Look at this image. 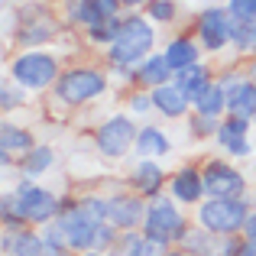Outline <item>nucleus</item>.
Masks as SVG:
<instances>
[{
    "label": "nucleus",
    "instance_id": "16",
    "mask_svg": "<svg viewBox=\"0 0 256 256\" xmlns=\"http://www.w3.org/2000/svg\"><path fill=\"white\" fill-rule=\"evenodd\" d=\"M152 104H156V114H159V117H166V120H185L188 114L194 110V100L182 91L178 82L152 88Z\"/></svg>",
    "mask_w": 256,
    "mask_h": 256
},
{
    "label": "nucleus",
    "instance_id": "30",
    "mask_svg": "<svg viewBox=\"0 0 256 256\" xmlns=\"http://www.w3.org/2000/svg\"><path fill=\"white\" fill-rule=\"evenodd\" d=\"M120 26H124V16L117 13V16L104 20L100 26H94V30H88V42H91V46H104V49H107V46H110L114 39H117Z\"/></svg>",
    "mask_w": 256,
    "mask_h": 256
},
{
    "label": "nucleus",
    "instance_id": "2",
    "mask_svg": "<svg viewBox=\"0 0 256 256\" xmlns=\"http://www.w3.org/2000/svg\"><path fill=\"white\" fill-rule=\"evenodd\" d=\"M156 52V23L140 13H126L117 39L107 46V62L120 68H140Z\"/></svg>",
    "mask_w": 256,
    "mask_h": 256
},
{
    "label": "nucleus",
    "instance_id": "18",
    "mask_svg": "<svg viewBox=\"0 0 256 256\" xmlns=\"http://www.w3.org/2000/svg\"><path fill=\"white\" fill-rule=\"evenodd\" d=\"M172 152V140L162 126L156 124H143L140 126V136H136V146H133V156L136 159H166Z\"/></svg>",
    "mask_w": 256,
    "mask_h": 256
},
{
    "label": "nucleus",
    "instance_id": "22",
    "mask_svg": "<svg viewBox=\"0 0 256 256\" xmlns=\"http://www.w3.org/2000/svg\"><path fill=\"white\" fill-rule=\"evenodd\" d=\"M227 114H237L246 120L256 117V82L244 75L234 88H227Z\"/></svg>",
    "mask_w": 256,
    "mask_h": 256
},
{
    "label": "nucleus",
    "instance_id": "35",
    "mask_svg": "<svg viewBox=\"0 0 256 256\" xmlns=\"http://www.w3.org/2000/svg\"><path fill=\"white\" fill-rule=\"evenodd\" d=\"M244 240L256 246V204L250 208V218H246V224H244Z\"/></svg>",
    "mask_w": 256,
    "mask_h": 256
},
{
    "label": "nucleus",
    "instance_id": "39",
    "mask_svg": "<svg viewBox=\"0 0 256 256\" xmlns=\"http://www.w3.org/2000/svg\"><path fill=\"white\" fill-rule=\"evenodd\" d=\"M78 256H107V253H100V250H84V253H78Z\"/></svg>",
    "mask_w": 256,
    "mask_h": 256
},
{
    "label": "nucleus",
    "instance_id": "25",
    "mask_svg": "<svg viewBox=\"0 0 256 256\" xmlns=\"http://www.w3.org/2000/svg\"><path fill=\"white\" fill-rule=\"evenodd\" d=\"M194 110L198 114H211V117H224L227 114V88L214 78V82L194 98Z\"/></svg>",
    "mask_w": 256,
    "mask_h": 256
},
{
    "label": "nucleus",
    "instance_id": "20",
    "mask_svg": "<svg viewBox=\"0 0 256 256\" xmlns=\"http://www.w3.org/2000/svg\"><path fill=\"white\" fill-rule=\"evenodd\" d=\"M169 82H175V68L169 65L166 52H152V56L136 68V88H146V91H152V88L169 84Z\"/></svg>",
    "mask_w": 256,
    "mask_h": 256
},
{
    "label": "nucleus",
    "instance_id": "3",
    "mask_svg": "<svg viewBox=\"0 0 256 256\" xmlns=\"http://www.w3.org/2000/svg\"><path fill=\"white\" fill-rule=\"evenodd\" d=\"M62 58L49 49H23L20 56H13L10 62V78L20 88H26L30 94L52 91L56 82L62 78Z\"/></svg>",
    "mask_w": 256,
    "mask_h": 256
},
{
    "label": "nucleus",
    "instance_id": "17",
    "mask_svg": "<svg viewBox=\"0 0 256 256\" xmlns=\"http://www.w3.org/2000/svg\"><path fill=\"white\" fill-rule=\"evenodd\" d=\"M13 39H16L23 49H46V42L58 39V23L49 16V13H36V16H30L16 32H13Z\"/></svg>",
    "mask_w": 256,
    "mask_h": 256
},
{
    "label": "nucleus",
    "instance_id": "12",
    "mask_svg": "<svg viewBox=\"0 0 256 256\" xmlns=\"http://www.w3.org/2000/svg\"><path fill=\"white\" fill-rule=\"evenodd\" d=\"M107 198H110L107 220H110L120 234H126V230H143L146 204H150L143 194H136V192H130V188H126V192H114V194H107Z\"/></svg>",
    "mask_w": 256,
    "mask_h": 256
},
{
    "label": "nucleus",
    "instance_id": "8",
    "mask_svg": "<svg viewBox=\"0 0 256 256\" xmlns=\"http://www.w3.org/2000/svg\"><path fill=\"white\" fill-rule=\"evenodd\" d=\"M201 178H204L208 198H244L250 192V175L230 162V159L211 156L201 166Z\"/></svg>",
    "mask_w": 256,
    "mask_h": 256
},
{
    "label": "nucleus",
    "instance_id": "5",
    "mask_svg": "<svg viewBox=\"0 0 256 256\" xmlns=\"http://www.w3.org/2000/svg\"><path fill=\"white\" fill-rule=\"evenodd\" d=\"M188 227H192V218H188L185 208H182L169 192L159 194V198H152L150 204H146L143 234L150 240H159V244H166V246H175L182 237H185Z\"/></svg>",
    "mask_w": 256,
    "mask_h": 256
},
{
    "label": "nucleus",
    "instance_id": "32",
    "mask_svg": "<svg viewBox=\"0 0 256 256\" xmlns=\"http://www.w3.org/2000/svg\"><path fill=\"white\" fill-rule=\"evenodd\" d=\"M26 88H20L13 78H6L4 82V88H0V107H4L6 114H13V110H20L23 107V100H26Z\"/></svg>",
    "mask_w": 256,
    "mask_h": 256
},
{
    "label": "nucleus",
    "instance_id": "13",
    "mask_svg": "<svg viewBox=\"0 0 256 256\" xmlns=\"http://www.w3.org/2000/svg\"><path fill=\"white\" fill-rule=\"evenodd\" d=\"M126 188L143 194L146 201H152V198H159V194H166L169 175H166L159 159H136V162L130 166V172H126Z\"/></svg>",
    "mask_w": 256,
    "mask_h": 256
},
{
    "label": "nucleus",
    "instance_id": "34",
    "mask_svg": "<svg viewBox=\"0 0 256 256\" xmlns=\"http://www.w3.org/2000/svg\"><path fill=\"white\" fill-rule=\"evenodd\" d=\"M227 10H230L234 20L256 23V0H227Z\"/></svg>",
    "mask_w": 256,
    "mask_h": 256
},
{
    "label": "nucleus",
    "instance_id": "6",
    "mask_svg": "<svg viewBox=\"0 0 256 256\" xmlns=\"http://www.w3.org/2000/svg\"><path fill=\"white\" fill-rule=\"evenodd\" d=\"M253 201L246 198H204L194 208V224H201L211 234H244V224L250 218Z\"/></svg>",
    "mask_w": 256,
    "mask_h": 256
},
{
    "label": "nucleus",
    "instance_id": "33",
    "mask_svg": "<svg viewBox=\"0 0 256 256\" xmlns=\"http://www.w3.org/2000/svg\"><path fill=\"white\" fill-rule=\"evenodd\" d=\"M143 10L152 23H172L175 13H178V4H175V0H150Z\"/></svg>",
    "mask_w": 256,
    "mask_h": 256
},
{
    "label": "nucleus",
    "instance_id": "38",
    "mask_svg": "<svg viewBox=\"0 0 256 256\" xmlns=\"http://www.w3.org/2000/svg\"><path fill=\"white\" fill-rule=\"evenodd\" d=\"M237 256H256V246L253 244H246V240H244V246H240V253Z\"/></svg>",
    "mask_w": 256,
    "mask_h": 256
},
{
    "label": "nucleus",
    "instance_id": "37",
    "mask_svg": "<svg viewBox=\"0 0 256 256\" xmlns=\"http://www.w3.org/2000/svg\"><path fill=\"white\" fill-rule=\"evenodd\" d=\"M244 72H246V78H250V82H256V56L250 58V62H246V68H244Z\"/></svg>",
    "mask_w": 256,
    "mask_h": 256
},
{
    "label": "nucleus",
    "instance_id": "11",
    "mask_svg": "<svg viewBox=\"0 0 256 256\" xmlns=\"http://www.w3.org/2000/svg\"><path fill=\"white\" fill-rule=\"evenodd\" d=\"M253 130H256L253 120L237 117V114H224L214 143H218V150L224 152V156L250 162V159H253Z\"/></svg>",
    "mask_w": 256,
    "mask_h": 256
},
{
    "label": "nucleus",
    "instance_id": "36",
    "mask_svg": "<svg viewBox=\"0 0 256 256\" xmlns=\"http://www.w3.org/2000/svg\"><path fill=\"white\" fill-rule=\"evenodd\" d=\"M120 4H124L126 10H140V6H146L150 0H120Z\"/></svg>",
    "mask_w": 256,
    "mask_h": 256
},
{
    "label": "nucleus",
    "instance_id": "23",
    "mask_svg": "<svg viewBox=\"0 0 256 256\" xmlns=\"http://www.w3.org/2000/svg\"><path fill=\"white\" fill-rule=\"evenodd\" d=\"M166 58H169V65L175 72H182V68H188V65H194V62H201V42L198 39H192V36H175L166 42Z\"/></svg>",
    "mask_w": 256,
    "mask_h": 256
},
{
    "label": "nucleus",
    "instance_id": "29",
    "mask_svg": "<svg viewBox=\"0 0 256 256\" xmlns=\"http://www.w3.org/2000/svg\"><path fill=\"white\" fill-rule=\"evenodd\" d=\"M126 114H133L136 120H146L150 114H156L152 91H146V88H133V91L126 94Z\"/></svg>",
    "mask_w": 256,
    "mask_h": 256
},
{
    "label": "nucleus",
    "instance_id": "19",
    "mask_svg": "<svg viewBox=\"0 0 256 256\" xmlns=\"http://www.w3.org/2000/svg\"><path fill=\"white\" fill-rule=\"evenodd\" d=\"M56 162H58L56 150H52L49 143H36L23 159H16V166H20V178H32V182H39L42 175H49L52 169H56Z\"/></svg>",
    "mask_w": 256,
    "mask_h": 256
},
{
    "label": "nucleus",
    "instance_id": "9",
    "mask_svg": "<svg viewBox=\"0 0 256 256\" xmlns=\"http://www.w3.org/2000/svg\"><path fill=\"white\" fill-rule=\"evenodd\" d=\"M230 32H234V16L227 6H204L194 20V39L211 56H218L230 46Z\"/></svg>",
    "mask_w": 256,
    "mask_h": 256
},
{
    "label": "nucleus",
    "instance_id": "10",
    "mask_svg": "<svg viewBox=\"0 0 256 256\" xmlns=\"http://www.w3.org/2000/svg\"><path fill=\"white\" fill-rule=\"evenodd\" d=\"M175 246H182L192 256H237L240 246H244V234H230L227 237V234H211L201 224H192Z\"/></svg>",
    "mask_w": 256,
    "mask_h": 256
},
{
    "label": "nucleus",
    "instance_id": "24",
    "mask_svg": "<svg viewBox=\"0 0 256 256\" xmlns=\"http://www.w3.org/2000/svg\"><path fill=\"white\" fill-rule=\"evenodd\" d=\"M175 82L182 84V91L188 94V98H198L201 91H204L208 84L214 82V75H211V65H204V62H194V65H188V68H182V72H175Z\"/></svg>",
    "mask_w": 256,
    "mask_h": 256
},
{
    "label": "nucleus",
    "instance_id": "7",
    "mask_svg": "<svg viewBox=\"0 0 256 256\" xmlns=\"http://www.w3.org/2000/svg\"><path fill=\"white\" fill-rule=\"evenodd\" d=\"M140 136V124L133 114H110L104 124L94 126V146L104 159H126L136 146Z\"/></svg>",
    "mask_w": 256,
    "mask_h": 256
},
{
    "label": "nucleus",
    "instance_id": "28",
    "mask_svg": "<svg viewBox=\"0 0 256 256\" xmlns=\"http://www.w3.org/2000/svg\"><path fill=\"white\" fill-rule=\"evenodd\" d=\"M220 120H224V117H211V114L192 110V114L185 117L188 136H194V140H214V136H218V130H220Z\"/></svg>",
    "mask_w": 256,
    "mask_h": 256
},
{
    "label": "nucleus",
    "instance_id": "4",
    "mask_svg": "<svg viewBox=\"0 0 256 256\" xmlns=\"http://www.w3.org/2000/svg\"><path fill=\"white\" fill-rule=\"evenodd\" d=\"M107 88H110V78H107L100 68L75 65V68L62 72V78H58L56 88H52V98H56L62 107H68V110H78V107L104 98Z\"/></svg>",
    "mask_w": 256,
    "mask_h": 256
},
{
    "label": "nucleus",
    "instance_id": "27",
    "mask_svg": "<svg viewBox=\"0 0 256 256\" xmlns=\"http://www.w3.org/2000/svg\"><path fill=\"white\" fill-rule=\"evenodd\" d=\"M230 49L237 52V56H256V23H244V20H234Z\"/></svg>",
    "mask_w": 256,
    "mask_h": 256
},
{
    "label": "nucleus",
    "instance_id": "21",
    "mask_svg": "<svg viewBox=\"0 0 256 256\" xmlns=\"http://www.w3.org/2000/svg\"><path fill=\"white\" fill-rule=\"evenodd\" d=\"M36 146V133L26 130V126L13 124V120H4V126H0V152H6V156L13 159H23L26 152Z\"/></svg>",
    "mask_w": 256,
    "mask_h": 256
},
{
    "label": "nucleus",
    "instance_id": "1",
    "mask_svg": "<svg viewBox=\"0 0 256 256\" xmlns=\"http://www.w3.org/2000/svg\"><path fill=\"white\" fill-rule=\"evenodd\" d=\"M65 201L68 198H58L52 188L39 185V182L20 178L13 182L10 192H4V214H13L30 227H46L62 214Z\"/></svg>",
    "mask_w": 256,
    "mask_h": 256
},
{
    "label": "nucleus",
    "instance_id": "15",
    "mask_svg": "<svg viewBox=\"0 0 256 256\" xmlns=\"http://www.w3.org/2000/svg\"><path fill=\"white\" fill-rule=\"evenodd\" d=\"M120 6H124L120 0H68V20L88 32L94 26H100L104 20L117 16Z\"/></svg>",
    "mask_w": 256,
    "mask_h": 256
},
{
    "label": "nucleus",
    "instance_id": "26",
    "mask_svg": "<svg viewBox=\"0 0 256 256\" xmlns=\"http://www.w3.org/2000/svg\"><path fill=\"white\" fill-rule=\"evenodd\" d=\"M10 256H42V230L39 227H23L10 240Z\"/></svg>",
    "mask_w": 256,
    "mask_h": 256
},
{
    "label": "nucleus",
    "instance_id": "31",
    "mask_svg": "<svg viewBox=\"0 0 256 256\" xmlns=\"http://www.w3.org/2000/svg\"><path fill=\"white\" fill-rule=\"evenodd\" d=\"M39 230H42V256H75L72 246L62 240V234L56 230V224H46Z\"/></svg>",
    "mask_w": 256,
    "mask_h": 256
},
{
    "label": "nucleus",
    "instance_id": "40",
    "mask_svg": "<svg viewBox=\"0 0 256 256\" xmlns=\"http://www.w3.org/2000/svg\"><path fill=\"white\" fill-rule=\"evenodd\" d=\"M253 126H256V117H253Z\"/></svg>",
    "mask_w": 256,
    "mask_h": 256
},
{
    "label": "nucleus",
    "instance_id": "14",
    "mask_svg": "<svg viewBox=\"0 0 256 256\" xmlns=\"http://www.w3.org/2000/svg\"><path fill=\"white\" fill-rule=\"evenodd\" d=\"M166 192H169L182 208H198L201 201L208 198L204 178H201V169H198V166H192V162L182 166V169H175V172L169 175V188H166Z\"/></svg>",
    "mask_w": 256,
    "mask_h": 256
}]
</instances>
